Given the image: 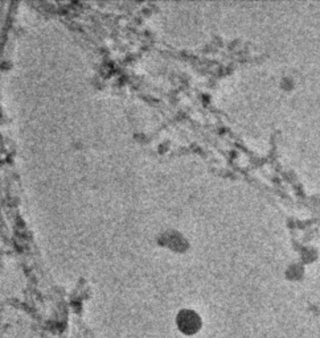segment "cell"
<instances>
[{
	"mask_svg": "<svg viewBox=\"0 0 320 338\" xmlns=\"http://www.w3.org/2000/svg\"><path fill=\"white\" fill-rule=\"evenodd\" d=\"M177 326L184 334H193L201 326V320L193 310H181L177 316Z\"/></svg>",
	"mask_w": 320,
	"mask_h": 338,
	"instance_id": "cell-1",
	"label": "cell"
}]
</instances>
